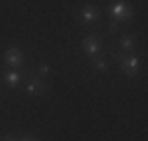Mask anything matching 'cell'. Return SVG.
Segmentation results:
<instances>
[{
	"label": "cell",
	"mask_w": 148,
	"mask_h": 141,
	"mask_svg": "<svg viewBox=\"0 0 148 141\" xmlns=\"http://www.w3.org/2000/svg\"><path fill=\"white\" fill-rule=\"evenodd\" d=\"M110 16H113V21H129L132 19V7L125 5V3H113L108 7Z\"/></svg>",
	"instance_id": "6da1fadb"
},
{
	"label": "cell",
	"mask_w": 148,
	"mask_h": 141,
	"mask_svg": "<svg viewBox=\"0 0 148 141\" xmlns=\"http://www.w3.org/2000/svg\"><path fill=\"white\" fill-rule=\"evenodd\" d=\"M5 64L14 70V68H21L24 66V52L19 47H7L5 49Z\"/></svg>",
	"instance_id": "7a4b0ae2"
},
{
	"label": "cell",
	"mask_w": 148,
	"mask_h": 141,
	"mask_svg": "<svg viewBox=\"0 0 148 141\" xmlns=\"http://www.w3.org/2000/svg\"><path fill=\"white\" fill-rule=\"evenodd\" d=\"M82 49L87 57H99L101 54V40L97 38V35H87V38L82 40Z\"/></svg>",
	"instance_id": "3957f363"
},
{
	"label": "cell",
	"mask_w": 148,
	"mask_h": 141,
	"mask_svg": "<svg viewBox=\"0 0 148 141\" xmlns=\"http://www.w3.org/2000/svg\"><path fill=\"white\" fill-rule=\"evenodd\" d=\"M122 70H125L127 78H134L139 73V57H134V54L122 57Z\"/></svg>",
	"instance_id": "277c9868"
},
{
	"label": "cell",
	"mask_w": 148,
	"mask_h": 141,
	"mask_svg": "<svg viewBox=\"0 0 148 141\" xmlns=\"http://www.w3.org/2000/svg\"><path fill=\"white\" fill-rule=\"evenodd\" d=\"M78 16H80L85 24H94V21H99V7H94V5H85V7L80 10Z\"/></svg>",
	"instance_id": "5b68a950"
},
{
	"label": "cell",
	"mask_w": 148,
	"mask_h": 141,
	"mask_svg": "<svg viewBox=\"0 0 148 141\" xmlns=\"http://www.w3.org/2000/svg\"><path fill=\"white\" fill-rule=\"evenodd\" d=\"M45 92V85L40 82V80H31L28 85H26V94H31V97H40Z\"/></svg>",
	"instance_id": "8992f818"
},
{
	"label": "cell",
	"mask_w": 148,
	"mask_h": 141,
	"mask_svg": "<svg viewBox=\"0 0 148 141\" xmlns=\"http://www.w3.org/2000/svg\"><path fill=\"white\" fill-rule=\"evenodd\" d=\"M5 80H7L10 87H16V85H19V73H16V70H10V73L5 75Z\"/></svg>",
	"instance_id": "52a82bcc"
},
{
	"label": "cell",
	"mask_w": 148,
	"mask_h": 141,
	"mask_svg": "<svg viewBox=\"0 0 148 141\" xmlns=\"http://www.w3.org/2000/svg\"><path fill=\"white\" fill-rule=\"evenodd\" d=\"M120 47H122L125 52H129V49H134V38H129V35H125V38L120 40Z\"/></svg>",
	"instance_id": "ba28073f"
},
{
	"label": "cell",
	"mask_w": 148,
	"mask_h": 141,
	"mask_svg": "<svg viewBox=\"0 0 148 141\" xmlns=\"http://www.w3.org/2000/svg\"><path fill=\"white\" fill-rule=\"evenodd\" d=\"M92 66H94V70H106V61L97 57H92Z\"/></svg>",
	"instance_id": "9c48e42d"
},
{
	"label": "cell",
	"mask_w": 148,
	"mask_h": 141,
	"mask_svg": "<svg viewBox=\"0 0 148 141\" xmlns=\"http://www.w3.org/2000/svg\"><path fill=\"white\" fill-rule=\"evenodd\" d=\"M38 70H40V75H49V66H47V64H42Z\"/></svg>",
	"instance_id": "30bf717a"
},
{
	"label": "cell",
	"mask_w": 148,
	"mask_h": 141,
	"mask_svg": "<svg viewBox=\"0 0 148 141\" xmlns=\"http://www.w3.org/2000/svg\"><path fill=\"white\" fill-rule=\"evenodd\" d=\"M108 31H110V33H115V31H118V21H113V19H110V24H108Z\"/></svg>",
	"instance_id": "8fae6325"
},
{
	"label": "cell",
	"mask_w": 148,
	"mask_h": 141,
	"mask_svg": "<svg viewBox=\"0 0 148 141\" xmlns=\"http://www.w3.org/2000/svg\"><path fill=\"white\" fill-rule=\"evenodd\" d=\"M0 141H16V139H12V136H3Z\"/></svg>",
	"instance_id": "7c38bea8"
},
{
	"label": "cell",
	"mask_w": 148,
	"mask_h": 141,
	"mask_svg": "<svg viewBox=\"0 0 148 141\" xmlns=\"http://www.w3.org/2000/svg\"><path fill=\"white\" fill-rule=\"evenodd\" d=\"M19 141H35L33 136H24V139H19Z\"/></svg>",
	"instance_id": "4fadbf2b"
}]
</instances>
